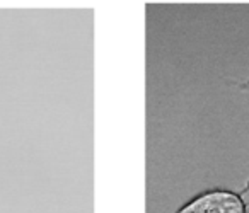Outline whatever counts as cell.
Segmentation results:
<instances>
[{
  "label": "cell",
  "instance_id": "6da1fadb",
  "mask_svg": "<svg viewBox=\"0 0 249 213\" xmlns=\"http://www.w3.org/2000/svg\"><path fill=\"white\" fill-rule=\"evenodd\" d=\"M176 213H248V205L241 193L217 188L193 196Z\"/></svg>",
  "mask_w": 249,
  "mask_h": 213
}]
</instances>
